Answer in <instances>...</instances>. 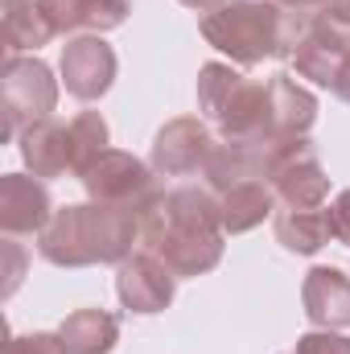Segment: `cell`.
<instances>
[{"label": "cell", "mask_w": 350, "mask_h": 354, "mask_svg": "<svg viewBox=\"0 0 350 354\" xmlns=\"http://www.w3.org/2000/svg\"><path fill=\"white\" fill-rule=\"evenodd\" d=\"M62 351L66 354H107L116 342V317L99 313V309H83L62 326Z\"/></svg>", "instance_id": "8fae6325"}, {"label": "cell", "mask_w": 350, "mask_h": 354, "mask_svg": "<svg viewBox=\"0 0 350 354\" xmlns=\"http://www.w3.org/2000/svg\"><path fill=\"white\" fill-rule=\"evenodd\" d=\"M4 111H8V128L4 132H12L21 115L46 120L54 111V83H50V71L42 62L8 58V71H4Z\"/></svg>", "instance_id": "3957f363"}, {"label": "cell", "mask_w": 350, "mask_h": 354, "mask_svg": "<svg viewBox=\"0 0 350 354\" xmlns=\"http://www.w3.org/2000/svg\"><path fill=\"white\" fill-rule=\"evenodd\" d=\"M111 71H116V58H111V50L99 37H83V41L66 46V54H62L66 87H71V95H79V99L103 95L107 83H111Z\"/></svg>", "instance_id": "277c9868"}, {"label": "cell", "mask_w": 350, "mask_h": 354, "mask_svg": "<svg viewBox=\"0 0 350 354\" xmlns=\"http://www.w3.org/2000/svg\"><path fill=\"white\" fill-rule=\"evenodd\" d=\"M202 145H206V136H194L190 145H177L174 128L169 132H161V140H157V165L161 169H190V165H198V157H202Z\"/></svg>", "instance_id": "9a60e30c"}, {"label": "cell", "mask_w": 350, "mask_h": 354, "mask_svg": "<svg viewBox=\"0 0 350 354\" xmlns=\"http://www.w3.org/2000/svg\"><path fill=\"white\" fill-rule=\"evenodd\" d=\"M29 169L42 177L50 174H62V169H75V149H71V128H58L50 120L33 124L25 132V145H21Z\"/></svg>", "instance_id": "ba28073f"}, {"label": "cell", "mask_w": 350, "mask_h": 354, "mask_svg": "<svg viewBox=\"0 0 350 354\" xmlns=\"http://www.w3.org/2000/svg\"><path fill=\"white\" fill-rule=\"evenodd\" d=\"M334 231L350 239V194H342V202H338V210H334Z\"/></svg>", "instance_id": "d6986e66"}, {"label": "cell", "mask_w": 350, "mask_h": 354, "mask_svg": "<svg viewBox=\"0 0 350 354\" xmlns=\"http://www.w3.org/2000/svg\"><path fill=\"white\" fill-rule=\"evenodd\" d=\"M305 301H309V317L313 322H330V326L350 322V284L342 280V272H334V268L309 272Z\"/></svg>", "instance_id": "30bf717a"}, {"label": "cell", "mask_w": 350, "mask_h": 354, "mask_svg": "<svg viewBox=\"0 0 350 354\" xmlns=\"http://www.w3.org/2000/svg\"><path fill=\"white\" fill-rule=\"evenodd\" d=\"M46 210H50V198L37 181L21 174H8L0 181V223L8 235H21V231H33L46 223Z\"/></svg>", "instance_id": "8992f818"}, {"label": "cell", "mask_w": 350, "mask_h": 354, "mask_svg": "<svg viewBox=\"0 0 350 354\" xmlns=\"http://www.w3.org/2000/svg\"><path fill=\"white\" fill-rule=\"evenodd\" d=\"M8 354H66V351H62V338H50V334H29V338H12Z\"/></svg>", "instance_id": "e0dca14e"}, {"label": "cell", "mask_w": 350, "mask_h": 354, "mask_svg": "<svg viewBox=\"0 0 350 354\" xmlns=\"http://www.w3.org/2000/svg\"><path fill=\"white\" fill-rule=\"evenodd\" d=\"M120 297L136 313H157L174 297V280H169V272L157 264V260L140 256V260H132V264L120 272Z\"/></svg>", "instance_id": "52a82bcc"}, {"label": "cell", "mask_w": 350, "mask_h": 354, "mask_svg": "<svg viewBox=\"0 0 350 354\" xmlns=\"http://www.w3.org/2000/svg\"><path fill=\"white\" fill-rule=\"evenodd\" d=\"M206 37L235 54L239 62H256L264 54L280 50V37H284V25H280V12L268 8V4H231L214 17H206Z\"/></svg>", "instance_id": "7a4b0ae2"}, {"label": "cell", "mask_w": 350, "mask_h": 354, "mask_svg": "<svg viewBox=\"0 0 350 354\" xmlns=\"http://www.w3.org/2000/svg\"><path fill=\"white\" fill-rule=\"evenodd\" d=\"M223 206H227V210H223L227 227H231V231H243V227L260 223L264 214H268L272 198H268V189H264V185L248 181V185H235V189L227 194V202H223Z\"/></svg>", "instance_id": "5bb4252c"}, {"label": "cell", "mask_w": 350, "mask_h": 354, "mask_svg": "<svg viewBox=\"0 0 350 354\" xmlns=\"http://www.w3.org/2000/svg\"><path fill=\"white\" fill-rule=\"evenodd\" d=\"M42 12L50 17V25L62 29H111L124 21V0H42Z\"/></svg>", "instance_id": "9c48e42d"}, {"label": "cell", "mask_w": 350, "mask_h": 354, "mask_svg": "<svg viewBox=\"0 0 350 354\" xmlns=\"http://www.w3.org/2000/svg\"><path fill=\"white\" fill-rule=\"evenodd\" d=\"M301 354H350V342L347 338H305L301 342Z\"/></svg>", "instance_id": "ac0fdd59"}, {"label": "cell", "mask_w": 350, "mask_h": 354, "mask_svg": "<svg viewBox=\"0 0 350 354\" xmlns=\"http://www.w3.org/2000/svg\"><path fill=\"white\" fill-rule=\"evenodd\" d=\"M272 95L280 99V111H284V120L288 124H309L313 120V103H309V95H301V91H293L288 83V75H276V83H272Z\"/></svg>", "instance_id": "2e32d148"}, {"label": "cell", "mask_w": 350, "mask_h": 354, "mask_svg": "<svg viewBox=\"0 0 350 354\" xmlns=\"http://www.w3.org/2000/svg\"><path fill=\"white\" fill-rule=\"evenodd\" d=\"M276 227H280V239H284L293 252H313V248H322V243L334 235V214L297 210V214H284Z\"/></svg>", "instance_id": "7c38bea8"}, {"label": "cell", "mask_w": 350, "mask_h": 354, "mask_svg": "<svg viewBox=\"0 0 350 354\" xmlns=\"http://www.w3.org/2000/svg\"><path fill=\"white\" fill-rule=\"evenodd\" d=\"M132 243V223L120 206H71L42 235V256L54 264H91L116 260Z\"/></svg>", "instance_id": "6da1fadb"}, {"label": "cell", "mask_w": 350, "mask_h": 354, "mask_svg": "<svg viewBox=\"0 0 350 354\" xmlns=\"http://www.w3.org/2000/svg\"><path fill=\"white\" fill-rule=\"evenodd\" d=\"M58 29L50 25V17L42 12V4L33 8H8L4 17V37H8V50H37L42 41H50Z\"/></svg>", "instance_id": "4fadbf2b"}, {"label": "cell", "mask_w": 350, "mask_h": 354, "mask_svg": "<svg viewBox=\"0 0 350 354\" xmlns=\"http://www.w3.org/2000/svg\"><path fill=\"white\" fill-rule=\"evenodd\" d=\"M4 4H8V8H17V4H21V0H4Z\"/></svg>", "instance_id": "44dd1931"}, {"label": "cell", "mask_w": 350, "mask_h": 354, "mask_svg": "<svg viewBox=\"0 0 350 354\" xmlns=\"http://www.w3.org/2000/svg\"><path fill=\"white\" fill-rule=\"evenodd\" d=\"M83 181H87V189L95 194V198H103V202H120V206H128L136 194L149 189V174H145V165L132 161V157H124V153H103V157L87 169Z\"/></svg>", "instance_id": "5b68a950"}, {"label": "cell", "mask_w": 350, "mask_h": 354, "mask_svg": "<svg viewBox=\"0 0 350 354\" xmlns=\"http://www.w3.org/2000/svg\"><path fill=\"white\" fill-rule=\"evenodd\" d=\"M288 4H322V0H288Z\"/></svg>", "instance_id": "ffe728a7"}]
</instances>
